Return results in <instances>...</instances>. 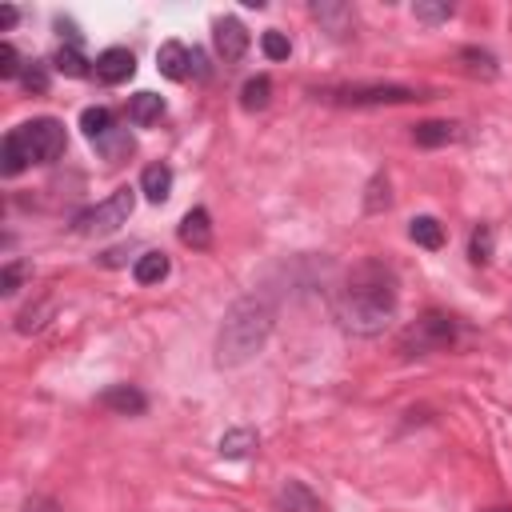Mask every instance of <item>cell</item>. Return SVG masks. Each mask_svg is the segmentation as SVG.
I'll return each mask as SVG.
<instances>
[{
    "label": "cell",
    "instance_id": "603a6c76",
    "mask_svg": "<svg viewBox=\"0 0 512 512\" xmlns=\"http://www.w3.org/2000/svg\"><path fill=\"white\" fill-rule=\"evenodd\" d=\"M492 244H496L492 224L472 228V236H468V260H472V264H488V260H492Z\"/></svg>",
    "mask_w": 512,
    "mask_h": 512
},
{
    "label": "cell",
    "instance_id": "ac0fdd59",
    "mask_svg": "<svg viewBox=\"0 0 512 512\" xmlns=\"http://www.w3.org/2000/svg\"><path fill=\"white\" fill-rule=\"evenodd\" d=\"M252 448H256V432L252 428H228L220 436V444H216V452L224 460H244V456H252Z\"/></svg>",
    "mask_w": 512,
    "mask_h": 512
},
{
    "label": "cell",
    "instance_id": "e0dca14e",
    "mask_svg": "<svg viewBox=\"0 0 512 512\" xmlns=\"http://www.w3.org/2000/svg\"><path fill=\"white\" fill-rule=\"evenodd\" d=\"M408 236H412V244H420L428 252L444 248V224L436 216H412L408 220Z\"/></svg>",
    "mask_w": 512,
    "mask_h": 512
},
{
    "label": "cell",
    "instance_id": "836d02e7",
    "mask_svg": "<svg viewBox=\"0 0 512 512\" xmlns=\"http://www.w3.org/2000/svg\"><path fill=\"white\" fill-rule=\"evenodd\" d=\"M16 20H20V12H16V8H12V4H4V8H0V28H4V32H8V28H12V24H16Z\"/></svg>",
    "mask_w": 512,
    "mask_h": 512
},
{
    "label": "cell",
    "instance_id": "5bb4252c",
    "mask_svg": "<svg viewBox=\"0 0 512 512\" xmlns=\"http://www.w3.org/2000/svg\"><path fill=\"white\" fill-rule=\"evenodd\" d=\"M140 192L152 200V204H164L172 196V168L168 164H148L140 172Z\"/></svg>",
    "mask_w": 512,
    "mask_h": 512
},
{
    "label": "cell",
    "instance_id": "7c38bea8",
    "mask_svg": "<svg viewBox=\"0 0 512 512\" xmlns=\"http://www.w3.org/2000/svg\"><path fill=\"white\" fill-rule=\"evenodd\" d=\"M100 404L112 408V412H120V416H140L148 408V396L136 384H112V388L100 392Z\"/></svg>",
    "mask_w": 512,
    "mask_h": 512
},
{
    "label": "cell",
    "instance_id": "7a4b0ae2",
    "mask_svg": "<svg viewBox=\"0 0 512 512\" xmlns=\"http://www.w3.org/2000/svg\"><path fill=\"white\" fill-rule=\"evenodd\" d=\"M272 320H276V308L264 292H248L240 296L224 320H220V332H216V368H240L248 364L272 336Z\"/></svg>",
    "mask_w": 512,
    "mask_h": 512
},
{
    "label": "cell",
    "instance_id": "d4e9b609",
    "mask_svg": "<svg viewBox=\"0 0 512 512\" xmlns=\"http://www.w3.org/2000/svg\"><path fill=\"white\" fill-rule=\"evenodd\" d=\"M24 168H28V160L20 156L16 140L4 136V144H0V172H4V176H16V172H24Z\"/></svg>",
    "mask_w": 512,
    "mask_h": 512
},
{
    "label": "cell",
    "instance_id": "30bf717a",
    "mask_svg": "<svg viewBox=\"0 0 512 512\" xmlns=\"http://www.w3.org/2000/svg\"><path fill=\"white\" fill-rule=\"evenodd\" d=\"M96 80L100 84H124L132 72H136V56L128 52V48H104L100 56H96Z\"/></svg>",
    "mask_w": 512,
    "mask_h": 512
},
{
    "label": "cell",
    "instance_id": "f1b7e54d",
    "mask_svg": "<svg viewBox=\"0 0 512 512\" xmlns=\"http://www.w3.org/2000/svg\"><path fill=\"white\" fill-rule=\"evenodd\" d=\"M20 84H24L28 92H48V68H44V64H36V60H28V64H24Z\"/></svg>",
    "mask_w": 512,
    "mask_h": 512
},
{
    "label": "cell",
    "instance_id": "6da1fadb",
    "mask_svg": "<svg viewBox=\"0 0 512 512\" xmlns=\"http://www.w3.org/2000/svg\"><path fill=\"white\" fill-rule=\"evenodd\" d=\"M396 304H400V288H396V272L384 264V260H364L356 264L340 292H336V320L344 332L352 336H376L392 324L396 316Z\"/></svg>",
    "mask_w": 512,
    "mask_h": 512
},
{
    "label": "cell",
    "instance_id": "cb8c5ba5",
    "mask_svg": "<svg viewBox=\"0 0 512 512\" xmlns=\"http://www.w3.org/2000/svg\"><path fill=\"white\" fill-rule=\"evenodd\" d=\"M460 60H464V68H468L472 76H484V80L496 76V56L484 52V48H460Z\"/></svg>",
    "mask_w": 512,
    "mask_h": 512
},
{
    "label": "cell",
    "instance_id": "44dd1931",
    "mask_svg": "<svg viewBox=\"0 0 512 512\" xmlns=\"http://www.w3.org/2000/svg\"><path fill=\"white\" fill-rule=\"evenodd\" d=\"M268 100H272V80L268 76L244 80V88H240V108L244 112H260V108H268Z\"/></svg>",
    "mask_w": 512,
    "mask_h": 512
},
{
    "label": "cell",
    "instance_id": "9a60e30c",
    "mask_svg": "<svg viewBox=\"0 0 512 512\" xmlns=\"http://www.w3.org/2000/svg\"><path fill=\"white\" fill-rule=\"evenodd\" d=\"M160 116H164V96H156V92H136V96L128 100V120H132V124L148 128V124H156Z\"/></svg>",
    "mask_w": 512,
    "mask_h": 512
},
{
    "label": "cell",
    "instance_id": "4fadbf2b",
    "mask_svg": "<svg viewBox=\"0 0 512 512\" xmlns=\"http://www.w3.org/2000/svg\"><path fill=\"white\" fill-rule=\"evenodd\" d=\"M168 272H172V260H168L160 248H148V252H140V256H136V264H132V276H136V284H160Z\"/></svg>",
    "mask_w": 512,
    "mask_h": 512
},
{
    "label": "cell",
    "instance_id": "f546056e",
    "mask_svg": "<svg viewBox=\"0 0 512 512\" xmlns=\"http://www.w3.org/2000/svg\"><path fill=\"white\" fill-rule=\"evenodd\" d=\"M412 12H416V20H424V24H440V20L452 16V4H424V0H420Z\"/></svg>",
    "mask_w": 512,
    "mask_h": 512
},
{
    "label": "cell",
    "instance_id": "d6986e66",
    "mask_svg": "<svg viewBox=\"0 0 512 512\" xmlns=\"http://www.w3.org/2000/svg\"><path fill=\"white\" fill-rule=\"evenodd\" d=\"M52 68H56L60 76H88V72H92V68H88V60H84V52H80V40L60 44V48H56V56H52Z\"/></svg>",
    "mask_w": 512,
    "mask_h": 512
},
{
    "label": "cell",
    "instance_id": "484cf974",
    "mask_svg": "<svg viewBox=\"0 0 512 512\" xmlns=\"http://www.w3.org/2000/svg\"><path fill=\"white\" fill-rule=\"evenodd\" d=\"M312 16H316V20H328L332 32L340 36V32H344L340 20H352V8H348V4H312Z\"/></svg>",
    "mask_w": 512,
    "mask_h": 512
},
{
    "label": "cell",
    "instance_id": "e575fe53",
    "mask_svg": "<svg viewBox=\"0 0 512 512\" xmlns=\"http://www.w3.org/2000/svg\"><path fill=\"white\" fill-rule=\"evenodd\" d=\"M484 512H512V504H496V508H484Z\"/></svg>",
    "mask_w": 512,
    "mask_h": 512
},
{
    "label": "cell",
    "instance_id": "4dcf8cb0",
    "mask_svg": "<svg viewBox=\"0 0 512 512\" xmlns=\"http://www.w3.org/2000/svg\"><path fill=\"white\" fill-rule=\"evenodd\" d=\"M20 280H24V264H20V260H8L4 272H0V292L12 296V292L20 288Z\"/></svg>",
    "mask_w": 512,
    "mask_h": 512
},
{
    "label": "cell",
    "instance_id": "d6a6232c",
    "mask_svg": "<svg viewBox=\"0 0 512 512\" xmlns=\"http://www.w3.org/2000/svg\"><path fill=\"white\" fill-rule=\"evenodd\" d=\"M380 188H388V180H384V176H376V180H372V188H368V192H372V196H368V212H376V208H380Z\"/></svg>",
    "mask_w": 512,
    "mask_h": 512
},
{
    "label": "cell",
    "instance_id": "1f68e13d",
    "mask_svg": "<svg viewBox=\"0 0 512 512\" xmlns=\"http://www.w3.org/2000/svg\"><path fill=\"white\" fill-rule=\"evenodd\" d=\"M24 512H64V504L52 500V496H28L24 500Z\"/></svg>",
    "mask_w": 512,
    "mask_h": 512
},
{
    "label": "cell",
    "instance_id": "8992f818",
    "mask_svg": "<svg viewBox=\"0 0 512 512\" xmlns=\"http://www.w3.org/2000/svg\"><path fill=\"white\" fill-rule=\"evenodd\" d=\"M324 96L336 100V104H352V108L420 100V92H416V88H404V84H356V88H332V92H324Z\"/></svg>",
    "mask_w": 512,
    "mask_h": 512
},
{
    "label": "cell",
    "instance_id": "ba28073f",
    "mask_svg": "<svg viewBox=\"0 0 512 512\" xmlns=\"http://www.w3.org/2000/svg\"><path fill=\"white\" fill-rule=\"evenodd\" d=\"M212 44H216V56L224 64H236L248 52V28L236 16H224V20L212 24Z\"/></svg>",
    "mask_w": 512,
    "mask_h": 512
},
{
    "label": "cell",
    "instance_id": "52a82bcc",
    "mask_svg": "<svg viewBox=\"0 0 512 512\" xmlns=\"http://www.w3.org/2000/svg\"><path fill=\"white\" fill-rule=\"evenodd\" d=\"M156 68L168 76V80H192V76H204V56L180 40H164L156 48Z\"/></svg>",
    "mask_w": 512,
    "mask_h": 512
},
{
    "label": "cell",
    "instance_id": "83f0119b",
    "mask_svg": "<svg viewBox=\"0 0 512 512\" xmlns=\"http://www.w3.org/2000/svg\"><path fill=\"white\" fill-rule=\"evenodd\" d=\"M0 76H4V80H16V76H24V60H20V52H16L8 40L0 44Z\"/></svg>",
    "mask_w": 512,
    "mask_h": 512
},
{
    "label": "cell",
    "instance_id": "8fae6325",
    "mask_svg": "<svg viewBox=\"0 0 512 512\" xmlns=\"http://www.w3.org/2000/svg\"><path fill=\"white\" fill-rule=\"evenodd\" d=\"M176 236H180L184 248H196V252L212 248V216H208V208H188L180 228H176Z\"/></svg>",
    "mask_w": 512,
    "mask_h": 512
},
{
    "label": "cell",
    "instance_id": "2e32d148",
    "mask_svg": "<svg viewBox=\"0 0 512 512\" xmlns=\"http://www.w3.org/2000/svg\"><path fill=\"white\" fill-rule=\"evenodd\" d=\"M456 136H460V132H456L452 120H424V124L412 128V140H416L420 148H440V144H452Z\"/></svg>",
    "mask_w": 512,
    "mask_h": 512
},
{
    "label": "cell",
    "instance_id": "5b68a950",
    "mask_svg": "<svg viewBox=\"0 0 512 512\" xmlns=\"http://www.w3.org/2000/svg\"><path fill=\"white\" fill-rule=\"evenodd\" d=\"M132 208H136V192L124 184V188H116L108 200H100V204L84 208L72 224H76V232H80V236H104V232H116L120 224H128Z\"/></svg>",
    "mask_w": 512,
    "mask_h": 512
},
{
    "label": "cell",
    "instance_id": "7402d4cb",
    "mask_svg": "<svg viewBox=\"0 0 512 512\" xmlns=\"http://www.w3.org/2000/svg\"><path fill=\"white\" fill-rule=\"evenodd\" d=\"M80 128H84V136L96 144V140H104V136L116 128V120H112V112H108V108L92 104V108H84V112H80Z\"/></svg>",
    "mask_w": 512,
    "mask_h": 512
},
{
    "label": "cell",
    "instance_id": "3957f363",
    "mask_svg": "<svg viewBox=\"0 0 512 512\" xmlns=\"http://www.w3.org/2000/svg\"><path fill=\"white\" fill-rule=\"evenodd\" d=\"M8 136L16 140V148H20V156H24L28 164H52V160H60L64 148H68L64 124H60L56 116H36V120L12 128Z\"/></svg>",
    "mask_w": 512,
    "mask_h": 512
},
{
    "label": "cell",
    "instance_id": "4316f807",
    "mask_svg": "<svg viewBox=\"0 0 512 512\" xmlns=\"http://www.w3.org/2000/svg\"><path fill=\"white\" fill-rule=\"evenodd\" d=\"M260 48H264V56H268V60H288L292 40H288L284 32H276V28H272V32H264V36H260Z\"/></svg>",
    "mask_w": 512,
    "mask_h": 512
},
{
    "label": "cell",
    "instance_id": "ffe728a7",
    "mask_svg": "<svg viewBox=\"0 0 512 512\" xmlns=\"http://www.w3.org/2000/svg\"><path fill=\"white\" fill-rule=\"evenodd\" d=\"M132 148H136V144H132V132H128V128H120V124H116V128H112L104 140H96V152H100L108 164L128 160V156H132Z\"/></svg>",
    "mask_w": 512,
    "mask_h": 512
},
{
    "label": "cell",
    "instance_id": "9c48e42d",
    "mask_svg": "<svg viewBox=\"0 0 512 512\" xmlns=\"http://www.w3.org/2000/svg\"><path fill=\"white\" fill-rule=\"evenodd\" d=\"M272 508L276 512H328L324 500L304 484V480H284L272 496Z\"/></svg>",
    "mask_w": 512,
    "mask_h": 512
},
{
    "label": "cell",
    "instance_id": "277c9868",
    "mask_svg": "<svg viewBox=\"0 0 512 512\" xmlns=\"http://www.w3.org/2000/svg\"><path fill=\"white\" fill-rule=\"evenodd\" d=\"M456 344V320L448 312L428 308L416 324H408V332L400 336V352L404 356H428V352H448Z\"/></svg>",
    "mask_w": 512,
    "mask_h": 512
}]
</instances>
